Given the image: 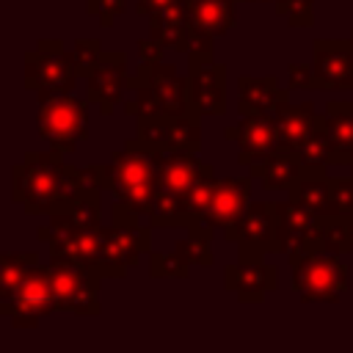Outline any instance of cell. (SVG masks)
<instances>
[{"label":"cell","mask_w":353,"mask_h":353,"mask_svg":"<svg viewBox=\"0 0 353 353\" xmlns=\"http://www.w3.org/2000/svg\"><path fill=\"white\" fill-rule=\"evenodd\" d=\"M149 77L165 105V113L179 116V113L193 110L188 99V74H179L176 66L160 61V63H149Z\"/></svg>","instance_id":"obj_26"},{"label":"cell","mask_w":353,"mask_h":353,"mask_svg":"<svg viewBox=\"0 0 353 353\" xmlns=\"http://www.w3.org/2000/svg\"><path fill=\"white\" fill-rule=\"evenodd\" d=\"M124 8H127V0H85V11L97 17L102 28H113L116 17L124 14Z\"/></svg>","instance_id":"obj_35"},{"label":"cell","mask_w":353,"mask_h":353,"mask_svg":"<svg viewBox=\"0 0 353 353\" xmlns=\"http://www.w3.org/2000/svg\"><path fill=\"white\" fill-rule=\"evenodd\" d=\"M163 52H165V47L157 39H152V36H146V39L138 41V61L141 63H160L163 61Z\"/></svg>","instance_id":"obj_37"},{"label":"cell","mask_w":353,"mask_h":353,"mask_svg":"<svg viewBox=\"0 0 353 353\" xmlns=\"http://www.w3.org/2000/svg\"><path fill=\"white\" fill-rule=\"evenodd\" d=\"M108 190L113 199H121L132 204L143 218L152 210L154 193H157V163L154 152L138 146L132 138L124 141V149L110 154L108 163Z\"/></svg>","instance_id":"obj_2"},{"label":"cell","mask_w":353,"mask_h":353,"mask_svg":"<svg viewBox=\"0 0 353 353\" xmlns=\"http://www.w3.org/2000/svg\"><path fill=\"white\" fill-rule=\"evenodd\" d=\"M234 3L237 0H182L190 36L210 41L226 36L234 28Z\"/></svg>","instance_id":"obj_19"},{"label":"cell","mask_w":353,"mask_h":353,"mask_svg":"<svg viewBox=\"0 0 353 353\" xmlns=\"http://www.w3.org/2000/svg\"><path fill=\"white\" fill-rule=\"evenodd\" d=\"M312 69L317 91H353V44L347 39H314Z\"/></svg>","instance_id":"obj_13"},{"label":"cell","mask_w":353,"mask_h":353,"mask_svg":"<svg viewBox=\"0 0 353 353\" xmlns=\"http://www.w3.org/2000/svg\"><path fill=\"white\" fill-rule=\"evenodd\" d=\"M154 163H157V188L176 196H185L199 179L215 174L212 163H204L199 152H179V149L154 152Z\"/></svg>","instance_id":"obj_16"},{"label":"cell","mask_w":353,"mask_h":353,"mask_svg":"<svg viewBox=\"0 0 353 353\" xmlns=\"http://www.w3.org/2000/svg\"><path fill=\"white\" fill-rule=\"evenodd\" d=\"M105 163L72 165L61 152H28L11 168V196L28 215H52L72 207L88 190H105Z\"/></svg>","instance_id":"obj_1"},{"label":"cell","mask_w":353,"mask_h":353,"mask_svg":"<svg viewBox=\"0 0 353 353\" xmlns=\"http://www.w3.org/2000/svg\"><path fill=\"white\" fill-rule=\"evenodd\" d=\"M52 312H61V303H58L50 265H36L19 281L11 303H6L0 309V314L8 317L14 328H36L41 323V317H47Z\"/></svg>","instance_id":"obj_7"},{"label":"cell","mask_w":353,"mask_h":353,"mask_svg":"<svg viewBox=\"0 0 353 353\" xmlns=\"http://www.w3.org/2000/svg\"><path fill=\"white\" fill-rule=\"evenodd\" d=\"M287 102H290V88H281L276 74H265V77L240 74L237 77V113L240 116L276 113Z\"/></svg>","instance_id":"obj_20"},{"label":"cell","mask_w":353,"mask_h":353,"mask_svg":"<svg viewBox=\"0 0 353 353\" xmlns=\"http://www.w3.org/2000/svg\"><path fill=\"white\" fill-rule=\"evenodd\" d=\"M61 312L80 317H99V281L102 276L72 262H50Z\"/></svg>","instance_id":"obj_10"},{"label":"cell","mask_w":353,"mask_h":353,"mask_svg":"<svg viewBox=\"0 0 353 353\" xmlns=\"http://www.w3.org/2000/svg\"><path fill=\"white\" fill-rule=\"evenodd\" d=\"M350 176H353V168H350Z\"/></svg>","instance_id":"obj_42"},{"label":"cell","mask_w":353,"mask_h":353,"mask_svg":"<svg viewBox=\"0 0 353 353\" xmlns=\"http://www.w3.org/2000/svg\"><path fill=\"white\" fill-rule=\"evenodd\" d=\"M190 259L174 251H149V276L152 279H188L190 276Z\"/></svg>","instance_id":"obj_30"},{"label":"cell","mask_w":353,"mask_h":353,"mask_svg":"<svg viewBox=\"0 0 353 353\" xmlns=\"http://www.w3.org/2000/svg\"><path fill=\"white\" fill-rule=\"evenodd\" d=\"M39 265L36 251H3L0 254V309L11 303L19 281Z\"/></svg>","instance_id":"obj_27"},{"label":"cell","mask_w":353,"mask_h":353,"mask_svg":"<svg viewBox=\"0 0 353 353\" xmlns=\"http://www.w3.org/2000/svg\"><path fill=\"white\" fill-rule=\"evenodd\" d=\"M320 240H323V248L331 251V254H353L350 251V240H347V221L339 218V215H331V218H323L320 221Z\"/></svg>","instance_id":"obj_31"},{"label":"cell","mask_w":353,"mask_h":353,"mask_svg":"<svg viewBox=\"0 0 353 353\" xmlns=\"http://www.w3.org/2000/svg\"><path fill=\"white\" fill-rule=\"evenodd\" d=\"M149 251H152V226L113 221L94 273H99L102 279H124L127 270L138 265L141 254Z\"/></svg>","instance_id":"obj_9"},{"label":"cell","mask_w":353,"mask_h":353,"mask_svg":"<svg viewBox=\"0 0 353 353\" xmlns=\"http://www.w3.org/2000/svg\"><path fill=\"white\" fill-rule=\"evenodd\" d=\"M251 201V176H226L218 179L212 188V196L207 201V210L201 215L204 223L215 229H229L248 207Z\"/></svg>","instance_id":"obj_17"},{"label":"cell","mask_w":353,"mask_h":353,"mask_svg":"<svg viewBox=\"0 0 353 353\" xmlns=\"http://www.w3.org/2000/svg\"><path fill=\"white\" fill-rule=\"evenodd\" d=\"M39 138L61 154H72L83 138H88V99L63 94H39L36 113Z\"/></svg>","instance_id":"obj_3"},{"label":"cell","mask_w":353,"mask_h":353,"mask_svg":"<svg viewBox=\"0 0 353 353\" xmlns=\"http://www.w3.org/2000/svg\"><path fill=\"white\" fill-rule=\"evenodd\" d=\"M290 199L301 201L320 218H328L331 215V176H328L325 165L306 163L303 176L290 188Z\"/></svg>","instance_id":"obj_25"},{"label":"cell","mask_w":353,"mask_h":353,"mask_svg":"<svg viewBox=\"0 0 353 353\" xmlns=\"http://www.w3.org/2000/svg\"><path fill=\"white\" fill-rule=\"evenodd\" d=\"M331 215L353 218V176H331Z\"/></svg>","instance_id":"obj_33"},{"label":"cell","mask_w":353,"mask_h":353,"mask_svg":"<svg viewBox=\"0 0 353 353\" xmlns=\"http://www.w3.org/2000/svg\"><path fill=\"white\" fill-rule=\"evenodd\" d=\"M212 234H215V226H210V223H196V226L188 229V237L176 240L174 248H176L182 256H188L193 265L210 268V265L215 262V259H212V248H210Z\"/></svg>","instance_id":"obj_28"},{"label":"cell","mask_w":353,"mask_h":353,"mask_svg":"<svg viewBox=\"0 0 353 353\" xmlns=\"http://www.w3.org/2000/svg\"><path fill=\"white\" fill-rule=\"evenodd\" d=\"M276 14L287 19L290 28H312L314 25V0H276Z\"/></svg>","instance_id":"obj_32"},{"label":"cell","mask_w":353,"mask_h":353,"mask_svg":"<svg viewBox=\"0 0 353 353\" xmlns=\"http://www.w3.org/2000/svg\"><path fill=\"white\" fill-rule=\"evenodd\" d=\"M226 141L237 143V163L254 165L273 154L279 149V127L273 113H251L240 116L237 124H229L223 130Z\"/></svg>","instance_id":"obj_14"},{"label":"cell","mask_w":353,"mask_h":353,"mask_svg":"<svg viewBox=\"0 0 353 353\" xmlns=\"http://www.w3.org/2000/svg\"><path fill=\"white\" fill-rule=\"evenodd\" d=\"M127 80H130V74H127V52L124 50L102 52L99 63L85 77V99L91 105H97L102 116H110L116 110V105L121 102V97H124Z\"/></svg>","instance_id":"obj_15"},{"label":"cell","mask_w":353,"mask_h":353,"mask_svg":"<svg viewBox=\"0 0 353 353\" xmlns=\"http://www.w3.org/2000/svg\"><path fill=\"white\" fill-rule=\"evenodd\" d=\"M290 284L303 303H336L350 287V273L339 254L314 251L292 262Z\"/></svg>","instance_id":"obj_5"},{"label":"cell","mask_w":353,"mask_h":353,"mask_svg":"<svg viewBox=\"0 0 353 353\" xmlns=\"http://www.w3.org/2000/svg\"><path fill=\"white\" fill-rule=\"evenodd\" d=\"M240 3V0H237ZM243 3H276V0H243Z\"/></svg>","instance_id":"obj_40"},{"label":"cell","mask_w":353,"mask_h":353,"mask_svg":"<svg viewBox=\"0 0 353 353\" xmlns=\"http://www.w3.org/2000/svg\"><path fill=\"white\" fill-rule=\"evenodd\" d=\"M223 237L237 243V254H279L276 201H248L245 212L223 229Z\"/></svg>","instance_id":"obj_11"},{"label":"cell","mask_w":353,"mask_h":353,"mask_svg":"<svg viewBox=\"0 0 353 353\" xmlns=\"http://www.w3.org/2000/svg\"><path fill=\"white\" fill-rule=\"evenodd\" d=\"M146 19H149V36L157 39L165 50H174V52H188L190 50L193 36H190V28H188L182 3L179 6H168V8H160V11L149 14Z\"/></svg>","instance_id":"obj_24"},{"label":"cell","mask_w":353,"mask_h":353,"mask_svg":"<svg viewBox=\"0 0 353 353\" xmlns=\"http://www.w3.org/2000/svg\"><path fill=\"white\" fill-rule=\"evenodd\" d=\"M99 193L102 190H88L72 207L47 215L50 221L36 229V237L47 243L50 237H58V234H77V232L99 229L102 226L99 223L102 221V199H99Z\"/></svg>","instance_id":"obj_18"},{"label":"cell","mask_w":353,"mask_h":353,"mask_svg":"<svg viewBox=\"0 0 353 353\" xmlns=\"http://www.w3.org/2000/svg\"><path fill=\"white\" fill-rule=\"evenodd\" d=\"M251 176H256L262 182L265 190H287L303 176L306 163L298 157V152H287V149H276L273 154H268L265 160L248 165Z\"/></svg>","instance_id":"obj_21"},{"label":"cell","mask_w":353,"mask_h":353,"mask_svg":"<svg viewBox=\"0 0 353 353\" xmlns=\"http://www.w3.org/2000/svg\"><path fill=\"white\" fill-rule=\"evenodd\" d=\"M320 215L303 207L295 199L276 201V237L279 254H287V262H298L314 251H325L320 240Z\"/></svg>","instance_id":"obj_8"},{"label":"cell","mask_w":353,"mask_h":353,"mask_svg":"<svg viewBox=\"0 0 353 353\" xmlns=\"http://www.w3.org/2000/svg\"><path fill=\"white\" fill-rule=\"evenodd\" d=\"M188 99L201 116H226V66L212 58L210 39H193L188 50Z\"/></svg>","instance_id":"obj_4"},{"label":"cell","mask_w":353,"mask_h":353,"mask_svg":"<svg viewBox=\"0 0 353 353\" xmlns=\"http://www.w3.org/2000/svg\"><path fill=\"white\" fill-rule=\"evenodd\" d=\"M25 88L33 94H63L72 91L77 83V63L74 55L66 52L63 41L58 39H39L36 50L25 52Z\"/></svg>","instance_id":"obj_6"},{"label":"cell","mask_w":353,"mask_h":353,"mask_svg":"<svg viewBox=\"0 0 353 353\" xmlns=\"http://www.w3.org/2000/svg\"><path fill=\"white\" fill-rule=\"evenodd\" d=\"M223 287L240 303H259L268 292L279 290V268L265 262V254H237V262L223 270Z\"/></svg>","instance_id":"obj_12"},{"label":"cell","mask_w":353,"mask_h":353,"mask_svg":"<svg viewBox=\"0 0 353 353\" xmlns=\"http://www.w3.org/2000/svg\"><path fill=\"white\" fill-rule=\"evenodd\" d=\"M331 154H334V146H331V138H328V130H325V116L320 113L312 135L298 149V157L303 163H312V165H328L331 163Z\"/></svg>","instance_id":"obj_29"},{"label":"cell","mask_w":353,"mask_h":353,"mask_svg":"<svg viewBox=\"0 0 353 353\" xmlns=\"http://www.w3.org/2000/svg\"><path fill=\"white\" fill-rule=\"evenodd\" d=\"M287 80H290V88H312V91H317V80H314L312 63H290Z\"/></svg>","instance_id":"obj_36"},{"label":"cell","mask_w":353,"mask_h":353,"mask_svg":"<svg viewBox=\"0 0 353 353\" xmlns=\"http://www.w3.org/2000/svg\"><path fill=\"white\" fill-rule=\"evenodd\" d=\"M350 44H353V28H350Z\"/></svg>","instance_id":"obj_41"},{"label":"cell","mask_w":353,"mask_h":353,"mask_svg":"<svg viewBox=\"0 0 353 353\" xmlns=\"http://www.w3.org/2000/svg\"><path fill=\"white\" fill-rule=\"evenodd\" d=\"M347 221V240H350V251H353V218H345Z\"/></svg>","instance_id":"obj_39"},{"label":"cell","mask_w":353,"mask_h":353,"mask_svg":"<svg viewBox=\"0 0 353 353\" xmlns=\"http://www.w3.org/2000/svg\"><path fill=\"white\" fill-rule=\"evenodd\" d=\"M179 3H182V0H138V3H135V14H138V17H149V14L160 11V8L179 6Z\"/></svg>","instance_id":"obj_38"},{"label":"cell","mask_w":353,"mask_h":353,"mask_svg":"<svg viewBox=\"0 0 353 353\" xmlns=\"http://www.w3.org/2000/svg\"><path fill=\"white\" fill-rule=\"evenodd\" d=\"M273 116H276V127H279V149H287V152H298L320 119V113L314 110L312 102H298V105L287 102Z\"/></svg>","instance_id":"obj_22"},{"label":"cell","mask_w":353,"mask_h":353,"mask_svg":"<svg viewBox=\"0 0 353 353\" xmlns=\"http://www.w3.org/2000/svg\"><path fill=\"white\" fill-rule=\"evenodd\" d=\"M325 130L334 146L331 163L334 165H353V102L331 99L323 110Z\"/></svg>","instance_id":"obj_23"},{"label":"cell","mask_w":353,"mask_h":353,"mask_svg":"<svg viewBox=\"0 0 353 353\" xmlns=\"http://www.w3.org/2000/svg\"><path fill=\"white\" fill-rule=\"evenodd\" d=\"M102 41L99 39H77L74 47H72V55H74V63H77V74L85 80L91 74V69L99 63L102 58Z\"/></svg>","instance_id":"obj_34"}]
</instances>
